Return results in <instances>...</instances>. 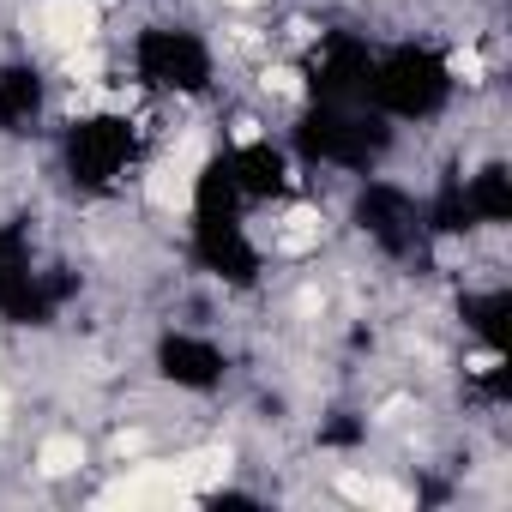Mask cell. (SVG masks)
Masks as SVG:
<instances>
[{
	"instance_id": "cell-1",
	"label": "cell",
	"mask_w": 512,
	"mask_h": 512,
	"mask_svg": "<svg viewBox=\"0 0 512 512\" xmlns=\"http://www.w3.org/2000/svg\"><path fill=\"white\" fill-rule=\"evenodd\" d=\"M446 97H452V73L428 49H398V55L374 61L368 91H362V103H374L380 115H398V121H428V115H440Z\"/></svg>"
},
{
	"instance_id": "cell-2",
	"label": "cell",
	"mask_w": 512,
	"mask_h": 512,
	"mask_svg": "<svg viewBox=\"0 0 512 512\" xmlns=\"http://www.w3.org/2000/svg\"><path fill=\"white\" fill-rule=\"evenodd\" d=\"M296 145L302 157L314 163H338V169H368L386 145H392V127L386 115L362 109V103H320L302 127H296Z\"/></svg>"
},
{
	"instance_id": "cell-3",
	"label": "cell",
	"mask_w": 512,
	"mask_h": 512,
	"mask_svg": "<svg viewBox=\"0 0 512 512\" xmlns=\"http://www.w3.org/2000/svg\"><path fill=\"white\" fill-rule=\"evenodd\" d=\"M133 67H139V79L157 85V91H199V85L211 79V49H205L193 31L163 25V31H139Z\"/></svg>"
},
{
	"instance_id": "cell-4",
	"label": "cell",
	"mask_w": 512,
	"mask_h": 512,
	"mask_svg": "<svg viewBox=\"0 0 512 512\" xmlns=\"http://www.w3.org/2000/svg\"><path fill=\"white\" fill-rule=\"evenodd\" d=\"M127 157H133V127L115 121V115L79 121V127L67 133V169H73V181H85V187H109V181L127 169Z\"/></svg>"
},
{
	"instance_id": "cell-5",
	"label": "cell",
	"mask_w": 512,
	"mask_h": 512,
	"mask_svg": "<svg viewBox=\"0 0 512 512\" xmlns=\"http://www.w3.org/2000/svg\"><path fill=\"white\" fill-rule=\"evenodd\" d=\"M368 67H374L368 43H356V37H332V43L314 55V97H320V103H362V91H368Z\"/></svg>"
},
{
	"instance_id": "cell-6",
	"label": "cell",
	"mask_w": 512,
	"mask_h": 512,
	"mask_svg": "<svg viewBox=\"0 0 512 512\" xmlns=\"http://www.w3.org/2000/svg\"><path fill=\"white\" fill-rule=\"evenodd\" d=\"M193 223H199V260H205L217 278L247 284L253 272H260V253H253L241 217H193Z\"/></svg>"
},
{
	"instance_id": "cell-7",
	"label": "cell",
	"mask_w": 512,
	"mask_h": 512,
	"mask_svg": "<svg viewBox=\"0 0 512 512\" xmlns=\"http://www.w3.org/2000/svg\"><path fill=\"white\" fill-rule=\"evenodd\" d=\"M356 217H362V229L374 235V241H386L392 253H404L410 241H416V199L404 193V187H392V181H374L368 193H362V205H356Z\"/></svg>"
},
{
	"instance_id": "cell-8",
	"label": "cell",
	"mask_w": 512,
	"mask_h": 512,
	"mask_svg": "<svg viewBox=\"0 0 512 512\" xmlns=\"http://www.w3.org/2000/svg\"><path fill=\"white\" fill-rule=\"evenodd\" d=\"M157 368H163L175 386H187V392H211V386L223 380V350H217V344H205V338L175 332V338H163Z\"/></svg>"
},
{
	"instance_id": "cell-9",
	"label": "cell",
	"mask_w": 512,
	"mask_h": 512,
	"mask_svg": "<svg viewBox=\"0 0 512 512\" xmlns=\"http://www.w3.org/2000/svg\"><path fill=\"white\" fill-rule=\"evenodd\" d=\"M223 169H229V181H235L241 199H272V193H284V157L272 145H241V151L223 157Z\"/></svg>"
},
{
	"instance_id": "cell-10",
	"label": "cell",
	"mask_w": 512,
	"mask_h": 512,
	"mask_svg": "<svg viewBox=\"0 0 512 512\" xmlns=\"http://www.w3.org/2000/svg\"><path fill=\"white\" fill-rule=\"evenodd\" d=\"M37 109H43V79L31 67H7V73H0V133L31 127Z\"/></svg>"
},
{
	"instance_id": "cell-11",
	"label": "cell",
	"mask_w": 512,
	"mask_h": 512,
	"mask_svg": "<svg viewBox=\"0 0 512 512\" xmlns=\"http://www.w3.org/2000/svg\"><path fill=\"white\" fill-rule=\"evenodd\" d=\"M464 211H470V223H506L512 217V175L494 163V169H482L470 187H464Z\"/></svg>"
},
{
	"instance_id": "cell-12",
	"label": "cell",
	"mask_w": 512,
	"mask_h": 512,
	"mask_svg": "<svg viewBox=\"0 0 512 512\" xmlns=\"http://www.w3.org/2000/svg\"><path fill=\"white\" fill-rule=\"evenodd\" d=\"M506 314H512V302H506L500 290H494V296H470V302H464V320H470L494 350H506Z\"/></svg>"
}]
</instances>
